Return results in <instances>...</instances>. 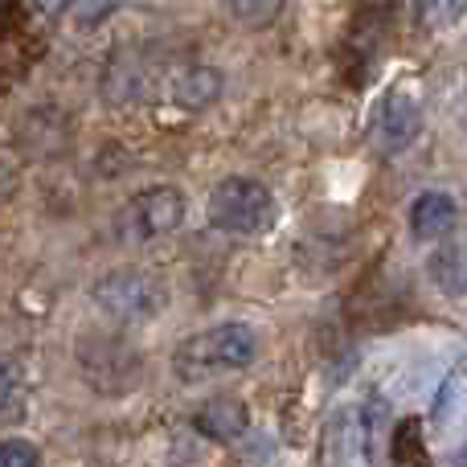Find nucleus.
Here are the masks:
<instances>
[{
    "mask_svg": "<svg viewBox=\"0 0 467 467\" xmlns=\"http://www.w3.org/2000/svg\"><path fill=\"white\" fill-rule=\"evenodd\" d=\"M258 361V332L246 324H213L193 337H185L172 353V373L185 386H202V381L242 373Z\"/></svg>",
    "mask_w": 467,
    "mask_h": 467,
    "instance_id": "f257e3e1",
    "label": "nucleus"
},
{
    "mask_svg": "<svg viewBox=\"0 0 467 467\" xmlns=\"http://www.w3.org/2000/svg\"><path fill=\"white\" fill-rule=\"evenodd\" d=\"M90 304L115 328H144V324L161 320V312L169 307V287L164 279L140 271V266H119L90 283Z\"/></svg>",
    "mask_w": 467,
    "mask_h": 467,
    "instance_id": "f03ea898",
    "label": "nucleus"
},
{
    "mask_svg": "<svg viewBox=\"0 0 467 467\" xmlns=\"http://www.w3.org/2000/svg\"><path fill=\"white\" fill-rule=\"evenodd\" d=\"M275 213V193L254 177H226L210 189L205 197V222L222 234H263L271 230Z\"/></svg>",
    "mask_w": 467,
    "mask_h": 467,
    "instance_id": "7ed1b4c3",
    "label": "nucleus"
},
{
    "mask_svg": "<svg viewBox=\"0 0 467 467\" xmlns=\"http://www.w3.org/2000/svg\"><path fill=\"white\" fill-rule=\"evenodd\" d=\"M78 369L99 394H131L144 381V357L128 337L95 332L78 340Z\"/></svg>",
    "mask_w": 467,
    "mask_h": 467,
    "instance_id": "20e7f679",
    "label": "nucleus"
},
{
    "mask_svg": "<svg viewBox=\"0 0 467 467\" xmlns=\"http://www.w3.org/2000/svg\"><path fill=\"white\" fill-rule=\"evenodd\" d=\"M181 222H185V193L172 185H152L123 205L115 226L123 242H156L181 230Z\"/></svg>",
    "mask_w": 467,
    "mask_h": 467,
    "instance_id": "39448f33",
    "label": "nucleus"
},
{
    "mask_svg": "<svg viewBox=\"0 0 467 467\" xmlns=\"http://www.w3.org/2000/svg\"><path fill=\"white\" fill-rule=\"evenodd\" d=\"M455 226H460V205L451 193L427 189L410 202V234L419 242H443L455 234Z\"/></svg>",
    "mask_w": 467,
    "mask_h": 467,
    "instance_id": "423d86ee",
    "label": "nucleus"
},
{
    "mask_svg": "<svg viewBox=\"0 0 467 467\" xmlns=\"http://www.w3.org/2000/svg\"><path fill=\"white\" fill-rule=\"evenodd\" d=\"M419 131H422V107L406 90L389 95L386 107H381V123H378L381 148L386 152H402V148H410L419 140Z\"/></svg>",
    "mask_w": 467,
    "mask_h": 467,
    "instance_id": "0eeeda50",
    "label": "nucleus"
},
{
    "mask_svg": "<svg viewBox=\"0 0 467 467\" xmlns=\"http://www.w3.org/2000/svg\"><path fill=\"white\" fill-rule=\"evenodd\" d=\"M189 422H193V431L205 435L210 443H234V439L250 427V414L238 398H213V402L197 406Z\"/></svg>",
    "mask_w": 467,
    "mask_h": 467,
    "instance_id": "6e6552de",
    "label": "nucleus"
},
{
    "mask_svg": "<svg viewBox=\"0 0 467 467\" xmlns=\"http://www.w3.org/2000/svg\"><path fill=\"white\" fill-rule=\"evenodd\" d=\"M222 95V74L213 66H189L172 78V103L185 111H202V107L218 103Z\"/></svg>",
    "mask_w": 467,
    "mask_h": 467,
    "instance_id": "1a4fd4ad",
    "label": "nucleus"
},
{
    "mask_svg": "<svg viewBox=\"0 0 467 467\" xmlns=\"http://www.w3.org/2000/svg\"><path fill=\"white\" fill-rule=\"evenodd\" d=\"M431 279L447 296H463L467 291V238H443V246L431 254Z\"/></svg>",
    "mask_w": 467,
    "mask_h": 467,
    "instance_id": "9d476101",
    "label": "nucleus"
},
{
    "mask_svg": "<svg viewBox=\"0 0 467 467\" xmlns=\"http://www.w3.org/2000/svg\"><path fill=\"white\" fill-rule=\"evenodd\" d=\"M467 16V0H419V25L422 29H451Z\"/></svg>",
    "mask_w": 467,
    "mask_h": 467,
    "instance_id": "9b49d317",
    "label": "nucleus"
},
{
    "mask_svg": "<svg viewBox=\"0 0 467 467\" xmlns=\"http://www.w3.org/2000/svg\"><path fill=\"white\" fill-rule=\"evenodd\" d=\"M467 402V365H460V369L451 373V378L443 381V389H439L435 406H431V414H435V422H447L451 419V406L460 410V406Z\"/></svg>",
    "mask_w": 467,
    "mask_h": 467,
    "instance_id": "f8f14e48",
    "label": "nucleus"
},
{
    "mask_svg": "<svg viewBox=\"0 0 467 467\" xmlns=\"http://www.w3.org/2000/svg\"><path fill=\"white\" fill-rule=\"evenodd\" d=\"M230 13L238 16L246 29H266V25L283 13V0H230Z\"/></svg>",
    "mask_w": 467,
    "mask_h": 467,
    "instance_id": "ddd939ff",
    "label": "nucleus"
},
{
    "mask_svg": "<svg viewBox=\"0 0 467 467\" xmlns=\"http://www.w3.org/2000/svg\"><path fill=\"white\" fill-rule=\"evenodd\" d=\"M123 5H128V0H78V5H74V21H78V29H99V25L119 13Z\"/></svg>",
    "mask_w": 467,
    "mask_h": 467,
    "instance_id": "4468645a",
    "label": "nucleus"
},
{
    "mask_svg": "<svg viewBox=\"0 0 467 467\" xmlns=\"http://www.w3.org/2000/svg\"><path fill=\"white\" fill-rule=\"evenodd\" d=\"M0 467H41V451L33 439H5L0 447Z\"/></svg>",
    "mask_w": 467,
    "mask_h": 467,
    "instance_id": "2eb2a0df",
    "label": "nucleus"
},
{
    "mask_svg": "<svg viewBox=\"0 0 467 467\" xmlns=\"http://www.w3.org/2000/svg\"><path fill=\"white\" fill-rule=\"evenodd\" d=\"M66 8H70V0H33V13L41 16V21H54V16H62Z\"/></svg>",
    "mask_w": 467,
    "mask_h": 467,
    "instance_id": "dca6fc26",
    "label": "nucleus"
}]
</instances>
